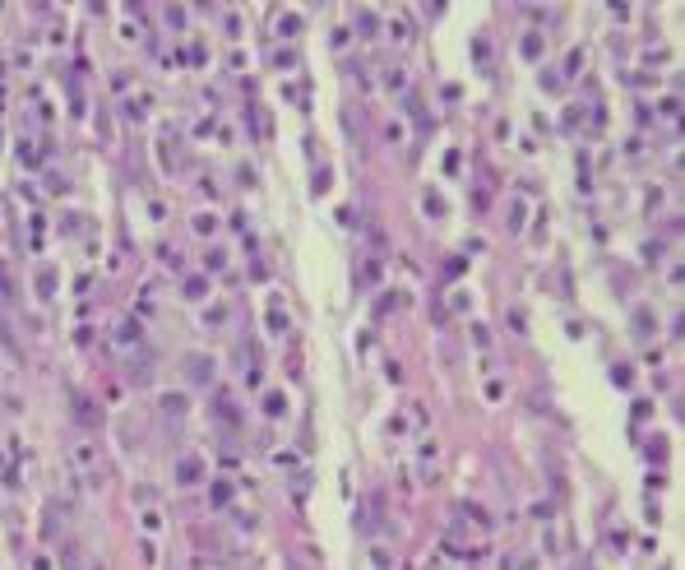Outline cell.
I'll list each match as a JSON object with an SVG mask.
<instances>
[{
    "mask_svg": "<svg viewBox=\"0 0 685 570\" xmlns=\"http://www.w3.org/2000/svg\"><path fill=\"white\" fill-rule=\"evenodd\" d=\"M190 478H199V459H185L181 463V482H190Z\"/></svg>",
    "mask_w": 685,
    "mask_h": 570,
    "instance_id": "1",
    "label": "cell"
},
{
    "mask_svg": "<svg viewBox=\"0 0 685 570\" xmlns=\"http://www.w3.org/2000/svg\"><path fill=\"white\" fill-rule=\"evenodd\" d=\"M88 570H102V566H88Z\"/></svg>",
    "mask_w": 685,
    "mask_h": 570,
    "instance_id": "2",
    "label": "cell"
}]
</instances>
